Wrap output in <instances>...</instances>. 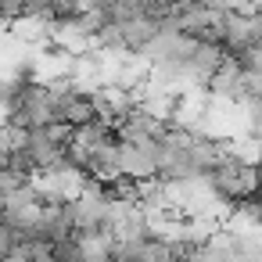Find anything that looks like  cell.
Wrapping results in <instances>:
<instances>
[{
  "label": "cell",
  "mask_w": 262,
  "mask_h": 262,
  "mask_svg": "<svg viewBox=\"0 0 262 262\" xmlns=\"http://www.w3.org/2000/svg\"><path fill=\"white\" fill-rule=\"evenodd\" d=\"M205 180H208L212 194H215L226 208H233V205L248 201V198L258 190V183H262V165L251 162V158H244V155H237V151L230 147V140H226V151H223L219 162L205 172Z\"/></svg>",
  "instance_id": "6da1fadb"
}]
</instances>
